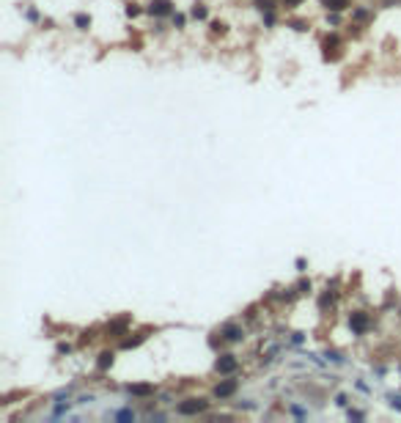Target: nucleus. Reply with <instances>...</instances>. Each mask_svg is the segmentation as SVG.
<instances>
[{"label": "nucleus", "instance_id": "39448f33", "mask_svg": "<svg viewBox=\"0 0 401 423\" xmlns=\"http://www.w3.org/2000/svg\"><path fill=\"white\" fill-rule=\"evenodd\" d=\"M349 324H352V330H355V333H365V327H368V316H365L363 311H355L349 316Z\"/></svg>", "mask_w": 401, "mask_h": 423}, {"label": "nucleus", "instance_id": "aec40b11", "mask_svg": "<svg viewBox=\"0 0 401 423\" xmlns=\"http://www.w3.org/2000/svg\"><path fill=\"white\" fill-rule=\"evenodd\" d=\"M291 25H294V30H308L311 28L308 22H291Z\"/></svg>", "mask_w": 401, "mask_h": 423}, {"label": "nucleus", "instance_id": "7ed1b4c3", "mask_svg": "<svg viewBox=\"0 0 401 423\" xmlns=\"http://www.w3.org/2000/svg\"><path fill=\"white\" fill-rule=\"evenodd\" d=\"M236 366H239L236 354H220V357H217V363H214L217 374H231V371H236Z\"/></svg>", "mask_w": 401, "mask_h": 423}, {"label": "nucleus", "instance_id": "1a4fd4ad", "mask_svg": "<svg viewBox=\"0 0 401 423\" xmlns=\"http://www.w3.org/2000/svg\"><path fill=\"white\" fill-rule=\"evenodd\" d=\"M129 393L138 396V399H148V396H154V385H132Z\"/></svg>", "mask_w": 401, "mask_h": 423}, {"label": "nucleus", "instance_id": "f3484780", "mask_svg": "<svg viewBox=\"0 0 401 423\" xmlns=\"http://www.w3.org/2000/svg\"><path fill=\"white\" fill-rule=\"evenodd\" d=\"M115 418H121V420H135V412H129V409H124V412H118Z\"/></svg>", "mask_w": 401, "mask_h": 423}, {"label": "nucleus", "instance_id": "f03ea898", "mask_svg": "<svg viewBox=\"0 0 401 423\" xmlns=\"http://www.w3.org/2000/svg\"><path fill=\"white\" fill-rule=\"evenodd\" d=\"M236 387H239V382H236V379H223V382H217V385H214V399H231V396H234L236 393Z\"/></svg>", "mask_w": 401, "mask_h": 423}, {"label": "nucleus", "instance_id": "9d476101", "mask_svg": "<svg viewBox=\"0 0 401 423\" xmlns=\"http://www.w3.org/2000/svg\"><path fill=\"white\" fill-rule=\"evenodd\" d=\"M322 6L330 11H344V9H349V0H322Z\"/></svg>", "mask_w": 401, "mask_h": 423}, {"label": "nucleus", "instance_id": "a211bd4d", "mask_svg": "<svg viewBox=\"0 0 401 423\" xmlns=\"http://www.w3.org/2000/svg\"><path fill=\"white\" fill-rule=\"evenodd\" d=\"M286 9H297V6H302V0H281Z\"/></svg>", "mask_w": 401, "mask_h": 423}, {"label": "nucleus", "instance_id": "f257e3e1", "mask_svg": "<svg viewBox=\"0 0 401 423\" xmlns=\"http://www.w3.org/2000/svg\"><path fill=\"white\" fill-rule=\"evenodd\" d=\"M176 409H179V415H201V412L209 409V401L206 399H195L193 396V399H184Z\"/></svg>", "mask_w": 401, "mask_h": 423}, {"label": "nucleus", "instance_id": "2eb2a0df", "mask_svg": "<svg viewBox=\"0 0 401 423\" xmlns=\"http://www.w3.org/2000/svg\"><path fill=\"white\" fill-rule=\"evenodd\" d=\"M138 14H140L138 3H129V6H127V17H138Z\"/></svg>", "mask_w": 401, "mask_h": 423}, {"label": "nucleus", "instance_id": "423d86ee", "mask_svg": "<svg viewBox=\"0 0 401 423\" xmlns=\"http://www.w3.org/2000/svg\"><path fill=\"white\" fill-rule=\"evenodd\" d=\"M223 338L231 341V344H236V341L244 338V330H242L239 324H226V327H223Z\"/></svg>", "mask_w": 401, "mask_h": 423}, {"label": "nucleus", "instance_id": "ddd939ff", "mask_svg": "<svg viewBox=\"0 0 401 423\" xmlns=\"http://www.w3.org/2000/svg\"><path fill=\"white\" fill-rule=\"evenodd\" d=\"M256 9L258 11H272L275 9V0H256Z\"/></svg>", "mask_w": 401, "mask_h": 423}, {"label": "nucleus", "instance_id": "0eeeda50", "mask_svg": "<svg viewBox=\"0 0 401 423\" xmlns=\"http://www.w3.org/2000/svg\"><path fill=\"white\" fill-rule=\"evenodd\" d=\"M127 327H129V316H121L107 324V333H113L115 338H121V335H127Z\"/></svg>", "mask_w": 401, "mask_h": 423}, {"label": "nucleus", "instance_id": "9b49d317", "mask_svg": "<svg viewBox=\"0 0 401 423\" xmlns=\"http://www.w3.org/2000/svg\"><path fill=\"white\" fill-rule=\"evenodd\" d=\"M143 341H146V333H138L135 338H132V335H129V338H124V341H121V346H124V349H132V346L143 344Z\"/></svg>", "mask_w": 401, "mask_h": 423}, {"label": "nucleus", "instance_id": "4468645a", "mask_svg": "<svg viewBox=\"0 0 401 423\" xmlns=\"http://www.w3.org/2000/svg\"><path fill=\"white\" fill-rule=\"evenodd\" d=\"M206 17H209L206 6H195V9H193V19H206Z\"/></svg>", "mask_w": 401, "mask_h": 423}, {"label": "nucleus", "instance_id": "6e6552de", "mask_svg": "<svg viewBox=\"0 0 401 423\" xmlns=\"http://www.w3.org/2000/svg\"><path fill=\"white\" fill-rule=\"evenodd\" d=\"M113 363H115V352H113V349H105V352H99V357H97V368H99V371H107Z\"/></svg>", "mask_w": 401, "mask_h": 423}, {"label": "nucleus", "instance_id": "dca6fc26", "mask_svg": "<svg viewBox=\"0 0 401 423\" xmlns=\"http://www.w3.org/2000/svg\"><path fill=\"white\" fill-rule=\"evenodd\" d=\"M228 25L226 22H212V33H226Z\"/></svg>", "mask_w": 401, "mask_h": 423}, {"label": "nucleus", "instance_id": "6ab92c4d", "mask_svg": "<svg viewBox=\"0 0 401 423\" xmlns=\"http://www.w3.org/2000/svg\"><path fill=\"white\" fill-rule=\"evenodd\" d=\"M173 25H176V28H184V17L176 14V17H173Z\"/></svg>", "mask_w": 401, "mask_h": 423}, {"label": "nucleus", "instance_id": "f8f14e48", "mask_svg": "<svg viewBox=\"0 0 401 423\" xmlns=\"http://www.w3.org/2000/svg\"><path fill=\"white\" fill-rule=\"evenodd\" d=\"M74 25H77L80 30H88V28H91V17H88V14H77V17H74Z\"/></svg>", "mask_w": 401, "mask_h": 423}, {"label": "nucleus", "instance_id": "20e7f679", "mask_svg": "<svg viewBox=\"0 0 401 423\" xmlns=\"http://www.w3.org/2000/svg\"><path fill=\"white\" fill-rule=\"evenodd\" d=\"M146 11L151 17H165V14H173V3L171 0H151Z\"/></svg>", "mask_w": 401, "mask_h": 423}]
</instances>
